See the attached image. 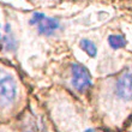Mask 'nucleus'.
<instances>
[{"label": "nucleus", "mask_w": 132, "mask_h": 132, "mask_svg": "<svg viewBox=\"0 0 132 132\" xmlns=\"http://www.w3.org/2000/svg\"><path fill=\"white\" fill-rule=\"evenodd\" d=\"M19 83L12 71L0 66V109L12 107L19 97Z\"/></svg>", "instance_id": "1"}, {"label": "nucleus", "mask_w": 132, "mask_h": 132, "mask_svg": "<svg viewBox=\"0 0 132 132\" xmlns=\"http://www.w3.org/2000/svg\"><path fill=\"white\" fill-rule=\"evenodd\" d=\"M113 97L122 103L132 102V67L124 69L113 83Z\"/></svg>", "instance_id": "2"}, {"label": "nucleus", "mask_w": 132, "mask_h": 132, "mask_svg": "<svg viewBox=\"0 0 132 132\" xmlns=\"http://www.w3.org/2000/svg\"><path fill=\"white\" fill-rule=\"evenodd\" d=\"M30 23L37 29V31L41 35L52 36L60 29V22L53 17H48L42 12H35L32 13Z\"/></svg>", "instance_id": "3"}, {"label": "nucleus", "mask_w": 132, "mask_h": 132, "mask_svg": "<svg viewBox=\"0 0 132 132\" xmlns=\"http://www.w3.org/2000/svg\"><path fill=\"white\" fill-rule=\"evenodd\" d=\"M71 84L79 93H85L91 87V76L83 65L72 64L71 66Z\"/></svg>", "instance_id": "4"}, {"label": "nucleus", "mask_w": 132, "mask_h": 132, "mask_svg": "<svg viewBox=\"0 0 132 132\" xmlns=\"http://www.w3.org/2000/svg\"><path fill=\"white\" fill-rule=\"evenodd\" d=\"M0 46L9 52L14 51L17 48V40L14 37L13 32L11 31V28L9 24L5 25L3 34H0Z\"/></svg>", "instance_id": "5"}, {"label": "nucleus", "mask_w": 132, "mask_h": 132, "mask_svg": "<svg viewBox=\"0 0 132 132\" xmlns=\"http://www.w3.org/2000/svg\"><path fill=\"white\" fill-rule=\"evenodd\" d=\"M80 48L83 49V52H85L89 56H95L97 54V47L91 40H88V38H83L80 40L79 42Z\"/></svg>", "instance_id": "6"}, {"label": "nucleus", "mask_w": 132, "mask_h": 132, "mask_svg": "<svg viewBox=\"0 0 132 132\" xmlns=\"http://www.w3.org/2000/svg\"><path fill=\"white\" fill-rule=\"evenodd\" d=\"M108 43H109V46H111L112 48L119 49V48H122V47L126 46V40L122 35L113 34V35H109V36H108Z\"/></svg>", "instance_id": "7"}, {"label": "nucleus", "mask_w": 132, "mask_h": 132, "mask_svg": "<svg viewBox=\"0 0 132 132\" xmlns=\"http://www.w3.org/2000/svg\"><path fill=\"white\" fill-rule=\"evenodd\" d=\"M84 132H101V131H98V130H96V129H93V127H90V129H87Z\"/></svg>", "instance_id": "8"}, {"label": "nucleus", "mask_w": 132, "mask_h": 132, "mask_svg": "<svg viewBox=\"0 0 132 132\" xmlns=\"http://www.w3.org/2000/svg\"><path fill=\"white\" fill-rule=\"evenodd\" d=\"M29 1H36V0H29Z\"/></svg>", "instance_id": "9"}]
</instances>
